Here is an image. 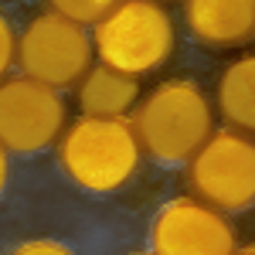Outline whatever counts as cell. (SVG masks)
<instances>
[{"mask_svg": "<svg viewBox=\"0 0 255 255\" xmlns=\"http://www.w3.org/2000/svg\"><path fill=\"white\" fill-rule=\"evenodd\" d=\"M187 31L208 48H238L255 38V0H184Z\"/></svg>", "mask_w": 255, "mask_h": 255, "instance_id": "8", "label": "cell"}, {"mask_svg": "<svg viewBox=\"0 0 255 255\" xmlns=\"http://www.w3.org/2000/svg\"><path fill=\"white\" fill-rule=\"evenodd\" d=\"M133 129L143 146L160 163H184L191 160L215 133L211 102L201 85L187 79H167L150 89L146 99L133 109Z\"/></svg>", "mask_w": 255, "mask_h": 255, "instance_id": "1", "label": "cell"}, {"mask_svg": "<svg viewBox=\"0 0 255 255\" xmlns=\"http://www.w3.org/2000/svg\"><path fill=\"white\" fill-rule=\"evenodd\" d=\"M10 255H75V252L68 245H61V242H51V238H34V242L17 245Z\"/></svg>", "mask_w": 255, "mask_h": 255, "instance_id": "13", "label": "cell"}, {"mask_svg": "<svg viewBox=\"0 0 255 255\" xmlns=\"http://www.w3.org/2000/svg\"><path fill=\"white\" fill-rule=\"evenodd\" d=\"M218 109L238 133H255V55L232 61L221 72Z\"/></svg>", "mask_w": 255, "mask_h": 255, "instance_id": "10", "label": "cell"}, {"mask_svg": "<svg viewBox=\"0 0 255 255\" xmlns=\"http://www.w3.org/2000/svg\"><path fill=\"white\" fill-rule=\"evenodd\" d=\"M139 106V82L109 65H92L79 82V109L92 119H126Z\"/></svg>", "mask_w": 255, "mask_h": 255, "instance_id": "9", "label": "cell"}, {"mask_svg": "<svg viewBox=\"0 0 255 255\" xmlns=\"http://www.w3.org/2000/svg\"><path fill=\"white\" fill-rule=\"evenodd\" d=\"M68 109L58 89L27 79L0 82V143L7 153H38L44 146L58 143Z\"/></svg>", "mask_w": 255, "mask_h": 255, "instance_id": "6", "label": "cell"}, {"mask_svg": "<svg viewBox=\"0 0 255 255\" xmlns=\"http://www.w3.org/2000/svg\"><path fill=\"white\" fill-rule=\"evenodd\" d=\"M7 174H10V167H7V146L0 143V194H3V187H7Z\"/></svg>", "mask_w": 255, "mask_h": 255, "instance_id": "14", "label": "cell"}, {"mask_svg": "<svg viewBox=\"0 0 255 255\" xmlns=\"http://www.w3.org/2000/svg\"><path fill=\"white\" fill-rule=\"evenodd\" d=\"M153 255H235V232L225 211L197 197H177L153 218Z\"/></svg>", "mask_w": 255, "mask_h": 255, "instance_id": "7", "label": "cell"}, {"mask_svg": "<svg viewBox=\"0 0 255 255\" xmlns=\"http://www.w3.org/2000/svg\"><path fill=\"white\" fill-rule=\"evenodd\" d=\"M92 38L75 20L61 17L55 10H44L27 20V27L17 34V68L20 75L51 85L68 89L79 85L92 68Z\"/></svg>", "mask_w": 255, "mask_h": 255, "instance_id": "4", "label": "cell"}, {"mask_svg": "<svg viewBox=\"0 0 255 255\" xmlns=\"http://www.w3.org/2000/svg\"><path fill=\"white\" fill-rule=\"evenodd\" d=\"M235 255H255V245H245V249H235Z\"/></svg>", "mask_w": 255, "mask_h": 255, "instance_id": "15", "label": "cell"}, {"mask_svg": "<svg viewBox=\"0 0 255 255\" xmlns=\"http://www.w3.org/2000/svg\"><path fill=\"white\" fill-rule=\"evenodd\" d=\"M174 44L177 27L157 0H123L92 31L99 65H109L133 79L160 68L174 55Z\"/></svg>", "mask_w": 255, "mask_h": 255, "instance_id": "3", "label": "cell"}, {"mask_svg": "<svg viewBox=\"0 0 255 255\" xmlns=\"http://www.w3.org/2000/svg\"><path fill=\"white\" fill-rule=\"evenodd\" d=\"M10 65H17V31L0 14V82L10 72Z\"/></svg>", "mask_w": 255, "mask_h": 255, "instance_id": "12", "label": "cell"}, {"mask_svg": "<svg viewBox=\"0 0 255 255\" xmlns=\"http://www.w3.org/2000/svg\"><path fill=\"white\" fill-rule=\"evenodd\" d=\"M136 255H146V252H136ZM150 255H153V252H150Z\"/></svg>", "mask_w": 255, "mask_h": 255, "instance_id": "16", "label": "cell"}, {"mask_svg": "<svg viewBox=\"0 0 255 255\" xmlns=\"http://www.w3.org/2000/svg\"><path fill=\"white\" fill-rule=\"evenodd\" d=\"M51 3V10L55 14H61V17L75 20V24H92L96 27L102 17H109L113 10H116L123 0H48Z\"/></svg>", "mask_w": 255, "mask_h": 255, "instance_id": "11", "label": "cell"}, {"mask_svg": "<svg viewBox=\"0 0 255 255\" xmlns=\"http://www.w3.org/2000/svg\"><path fill=\"white\" fill-rule=\"evenodd\" d=\"M143 146L129 119H75L58 139V163L92 194L119 191L136 174Z\"/></svg>", "mask_w": 255, "mask_h": 255, "instance_id": "2", "label": "cell"}, {"mask_svg": "<svg viewBox=\"0 0 255 255\" xmlns=\"http://www.w3.org/2000/svg\"><path fill=\"white\" fill-rule=\"evenodd\" d=\"M187 184L197 201L225 215L255 204V143L238 129L211 133L187 160Z\"/></svg>", "mask_w": 255, "mask_h": 255, "instance_id": "5", "label": "cell"}]
</instances>
